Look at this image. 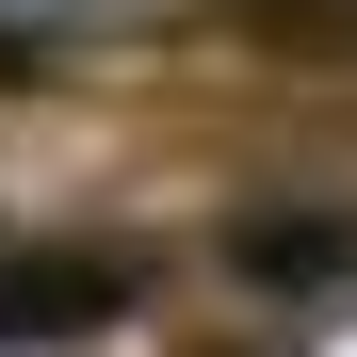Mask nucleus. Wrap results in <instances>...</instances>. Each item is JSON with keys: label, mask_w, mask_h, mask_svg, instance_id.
I'll return each mask as SVG.
<instances>
[{"label": "nucleus", "mask_w": 357, "mask_h": 357, "mask_svg": "<svg viewBox=\"0 0 357 357\" xmlns=\"http://www.w3.org/2000/svg\"><path fill=\"white\" fill-rule=\"evenodd\" d=\"M114 309H130V260H98V244L0 260V341H66V325H114Z\"/></svg>", "instance_id": "nucleus-1"}, {"label": "nucleus", "mask_w": 357, "mask_h": 357, "mask_svg": "<svg viewBox=\"0 0 357 357\" xmlns=\"http://www.w3.org/2000/svg\"><path fill=\"white\" fill-rule=\"evenodd\" d=\"M227 260L276 276V292H325V276H357V211H276V227H244Z\"/></svg>", "instance_id": "nucleus-2"}]
</instances>
